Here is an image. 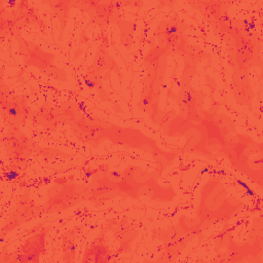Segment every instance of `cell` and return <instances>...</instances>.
Segmentation results:
<instances>
[{"label":"cell","mask_w":263,"mask_h":263,"mask_svg":"<svg viewBox=\"0 0 263 263\" xmlns=\"http://www.w3.org/2000/svg\"><path fill=\"white\" fill-rule=\"evenodd\" d=\"M20 7L13 11L1 10V38L5 36H18L21 30L30 24H42L39 20L37 9L28 5V2H20Z\"/></svg>","instance_id":"9"},{"label":"cell","mask_w":263,"mask_h":263,"mask_svg":"<svg viewBox=\"0 0 263 263\" xmlns=\"http://www.w3.org/2000/svg\"><path fill=\"white\" fill-rule=\"evenodd\" d=\"M232 92L237 104L247 107L252 106L254 92L249 79V71L233 70Z\"/></svg>","instance_id":"13"},{"label":"cell","mask_w":263,"mask_h":263,"mask_svg":"<svg viewBox=\"0 0 263 263\" xmlns=\"http://www.w3.org/2000/svg\"><path fill=\"white\" fill-rule=\"evenodd\" d=\"M114 253L109 243V236L106 225H104L99 234L86 247L82 262H109L112 261Z\"/></svg>","instance_id":"12"},{"label":"cell","mask_w":263,"mask_h":263,"mask_svg":"<svg viewBox=\"0 0 263 263\" xmlns=\"http://www.w3.org/2000/svg\"><path fill=\"white\" fill-rule=\"evenodd\" d=\"M168 54L171 53L166 49L155 45L145 57L147 72L143 80V89L138 106L139 109L150 114L154 123L157 116L159 95L165 76V63Z\"/></svg>","instance_id":"2"},{"label":"cell","mask_w":263,"mask_h":263,"mask_svg":"<svg viewBox=\"0 0 263 263\" xmlns=\"http://www.w3.org/2000/svg\"><path fill=\"white\" fill-rule=\"evenodd\" d=\"M71 128L79 141L97 148L105 138L116 145L130 147L151 153L158 158H163L168 165L174 162L176 153L161 151L153 139L145 136L141 130L132 127H120L109 121L97 117L86 118L82 114L77 120L72 122Z\"/></svg>","instance_id":"1"},{"label":"cell","mask_w":263,"mask_h":263,"mask_svg":"<svg viewBox=\"0 0 263 263\" xmlns=\"http://www.w3.org/2000/svg\"><path fill=\"white\" fill-rule=\"evenodd\" d=\"M84 227V223L72 227L67 230L62 236V251H63V261L64 262H73L75 260V249L76 240L80 232Z\"/></svg>","instance_id":"14"},{"label":"cell","mask_w":263,"mask_h":263,"mask_svg":"<svg viewBox=\"0 0 263 263\" xmlns=\"http://www.w3.org/2000/svg\"><path fill=\"white\" fill-rule=\"evenodd\" d=\"M223 39L227 43L228 60L233 70L249 71L253 67H261V44L256 32H247L231 23Z\"/></svg>","instance_id":"3"},{"label":"cell","mask_w":263,"mask_h":263,"mask_svg":"<svg viewBox=\"0 0 263 263\" xmlns=\"http://www.w3.org/2000/svg\"><path fill=\"white\" fill-rule=\"evenodd\" d=\"M40 216H42L41 206L35 204L30 196L29 190H25L21 195L20 200L15 204L14 210L11 212L10 216L7 218L1 228V239H4L6 233H9L24 223H27Z\"/></svg>","instance_id":"11"},{"label":"cell","mask_w":263,"mask_h":263,"mask_svg":"<svg viewBox=\"0 0 263 263\" xmlns=\"http://www.w3.org/2000/svg\"><path fill=\"white\" fill-rule=\"evenodd\" d=\"M85 186L70 182L67 179L55 181V185L48 189L47 200L41 205L42 215L60 213L75 206L84 200Z\"/></svg>","instance_id":"5"},{"label":"cell","mask_w":263,"mask_h":263,"mask_svg":"<svg viewBox=\"0 0 263 263\" xmlns=\"http://www.w3.org/2000/svg\"><path fill=\"white\" fill-rule=\"evenodd\" d=\"M1 117L7 128H21L28 119H33V110L28 105L27 97L12 93L8 86L1 80L0 86Z\"/></svg>","instance_id":"6"},{"label":"cell","mask_w":263,"mask_h":263,"mask_svg":"<svg viewBox=\"0 0 263 263\" xmlns=\"http://www.w3.org/2000/svg\"><path fill=\"white\" fill-rule=\"evenodd\" d=\"M51 226L40 228L34 234L26 238L16 250L12 253L1 251V263L7 262H39L40 257L45 254L46 235L50 231Z\"/></svg>","instance_id":"8"},{"label":"cell","mask_w":263,"mask_h":263,"mask_svg":"<svg viewBox=\"0 0 263 263\" xmlns=\"http://www.w3.org/2000/svg\"><path fill=\"white\" fill-rule=\"evenodd\" d=\"M18 44V52L27 66L35 67L44 75L59 81L67 80V73L55 65V54L43 50L34 41L26 40L21 35L15 37Z\"/></svg>","instance_id":"4"},{"label":"cell","mask_w":263,"mask_h":263,"mask_svg":"<svg viewBox=\"0 0 263 263\" xmlns=\"http://www.w3.org/2000/svg\"><path fill=\"white\" fill-rule=\"evenodd\" d=\"M111 71H117L120 73L115 61L109 54L108 46L105 43H102L100 46H98L92 64L87 68L85 72V84L88 86V88H96L98 92L104 91L103 81L108 78L105 73H110Z\"/></svg>","instance_id":"10"},{"label":"cell","mask_w":263,"mask_h":263,"mask_svg":"<svg viewBox=\"0 0 263 263\" xmlns=\"http://www.w3.org/2000/svg\"><path fill=\"white\" fill-rule=\"evenodd\" d=\"M2 144L5 147L7 158L15 168L25 167L33 153L40 152L45 155V149L28 138L20 128H7L2 136Z\"/></svg>","instance_id":"7"}]
</instances>
